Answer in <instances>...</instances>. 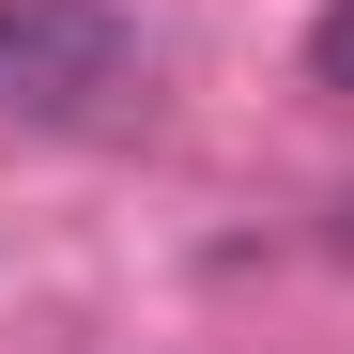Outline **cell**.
<instances>
[{"label":"cell","mask_w":354,"mask_h":354,"mask_svg":"<svg viewBox=\"0 0 354 354\" xmlns=\"http://www.w3.org/2000/svg\"><path fill=\"white\" fill-rule=\"evenodd\" d=\"M124 93H139V31L93 16V0H31L0 31V108L16 124H124Z\"/></svg>","instance_id":"1"},{"label":"cell","mask_w":354,"mask_h":354,"mask_svg":"<svg viewBox=\"0 0 354 354\" xmlns=\"http://www.w3.org/2000/svg\"><path fill=\"white\" fill-rule=\"evenodd\" d=\"M308 77H324V93H354V0H324V31H308Z\"/></svg>","instance_id":"2"},{"label":"cell","mask_w":354,"mask_h":354,"mask_svg":"<svg viewBox=\"0 0 354 354\" xmlns=\"http://www.w3.org/2000/svg\"><path fill=\"white\" fill-rule=\"evenodd\" d=\"M0 31H16V16H0Z\"/></svg>","instance_id":"3"}]
</instances>
